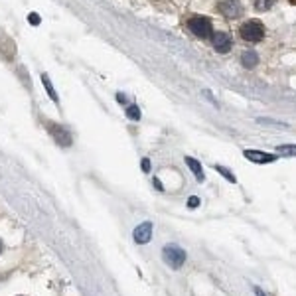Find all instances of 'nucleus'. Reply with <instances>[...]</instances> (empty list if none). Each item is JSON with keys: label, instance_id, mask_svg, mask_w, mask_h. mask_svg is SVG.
Wrapping results in <instances>:
<instances>
[{"label": "nucleus", "instance_id": "nucleus-7", "mask_svg": "<svg viewBox=\"0 0 296 296\" xmlns=\"http://www.w3.org/2000/svg\"><path fill=\"white\" fill-rule=\"evenodd\" d=\"M243 156L247 160L255 162V164H270L277 160V156L270 154V152H261V150H245Z\"/></svg>", "mask_w": 296, "mask_h": 296}, {"label": "nucleus", "instance_id": "nucleus-16", "mask_svg": "<svg viewBox=\"0 0 296 296\" xmlns=\"http://www.w3.org/2000/svg\"><path fill=\"white\" fill-rule=\"evenodd\" d=\"M28 22H30V24H34V26H38V24H40V16L36 12H32L30 16H28Z\"/></svg>", "mask_w": 296, "mask_h": 296}, {"label": "nucleus", "instance_id": "nucleus-14", "mask_svg": "<svg viewBox=\"0 0 296 296\" xmlns=\"http://www.w3.org/2000/svg\"><path fill=\"white\" fill-rule=\"evenodd\" d=\"M215 170H218L219 174H221V176H223L225 180L229 182V184H235V182H237V178L233 176V174L229 172V170H227V168H223V166H219V164H215Z\"/></svg>", "mask_w": 296, "mask_h": 296}, {"label": "nucleus", "instance_id": "nucleus-4", "mask_svg": "<svg viewBox=\"0 0 296 296\" xmlns=\"http://www.w3.org/2000/svg\"><path fill=\"white\" fill-rule=\"evenodd\" d=\"M218 10L229 20H235V18L243 16V6H241L239 0H223V2L218 4Z\"/></svg>", "mask_w": 296, "mask_h": 296}, {"label": "nucleus", "instance_id": "nucleus-3", "mask_svg": "<svg viewBox=\"0 0 296 296\" xmlns=\"http://www.w3.org/2000/svg\"><path fill=\"white\" fill-rule=\"evenodd\" d=\"M162 259H164V263L170 269H180L182 265L186 263V251L182 247H178V245L170 243L162 249Z\"/></svg>", "mask_w": 296, "mask_h": 296}, {"label": "nucleus", "instance_id": "nucleus-19", "mask_svg": "<svg viewBox=\"0 0 296 296\" xmlns=\"http://www.w3.org/2000/svg\"><path fill=\"white\" fill-rule=\"evenodd\" d=\"M253 292H255L257 296H267L265 292H263V290H261V288H259V286H253Z\"/></svg>", "mask_w": 296, "mask_h": 296}, {"label": "nucleus", "instance_id": "nucleus-20", "mask_svg": "<svg viewBox=\"0 0 296 296\" xmlns=\"http://www.w3.org/2000/svg\"><path fill=\"white\" fill-rule=\"evenodd\" d=\"M116 101H119V103H125V93H116Z\"/></svg>", "mask_w": 296, "mask_h": 296}, {"label": "nucleus", "instance_id": "nucleus-10", "mask_svg": "<svg viewBox=\"0 0 296 296\" xmlns=\"http://www.w3.org/2000/svg\"><path fill=\"white\" fill-rule=\"evenodd\" d=\"M241 64H243V67H247V69H253V67L259 64V55L253 52V50L243 52V55H241Z\"/></svg>", "mask_w": 296, "mask_h": 296}, {"label": "nucleus", "instance_id": "nucleus-11", "mask_svg": "<svg viewBox=\"0 0 296 296\" xmlns=\"http://www.w3.org/2000/svg\"><path fill=\"white\" fill-rule=\"evenodd\" d=\"M42 83H44V87H46V91H48V95H50V99H52V101H55V103H57V93H55V89H53L52 79L48 77V73H44V75H42Z\"/></svg>", "mask_w": 296, "mask_h": 296}, {"label": "nucleus", "instance_id": "nucleus-21", "mask_svg": "<svg viewBox=\"0 0 296 296\" xmlns=\"http://www.w3.org/2000/svg\"><path fill=\"white\" fill-rule=\"evenodd\" d=\"M154 186L158 188V190H160V192H164V188H162V184H160V180H158V178H154Z\"/></svg>", "mask_w": 296, "mask_h": 296}, {"label": "nucleus", "instance_id": "nucleus-2", "mask_svg": "<svg viewBox=\"0 0 296 296\" xmlns=\"http://www.w3.org/2000/svg\"><path fill=\"white\" fill-rule=\"evenodd\" d=\"M239 36L245 42H249V44H257V42L265 38V26L261 22H257V20H249V22H245L243 26L239 28Z\"/></svg>", "mask_w": 296, "mask_h": 296}, {"label": "nucleus", "instance_id": "nucleus-15", "mask_svg": "<svg viewBox=\"0 0 296 296\" xmlns=\"http://www.w3.org/2000/svg\"><path fill=\"white\" fill-rule=\"evenodd\" d=\"M253 4H255V8H257V10L265 12V10H269L270 6L274 4V0H253Z\"/></svg>", "mask_w": 296, "mask_h": 296}, {"label": "nucleus", "instance_id": "nucleus-8", "mask_svg": "<svg viewBox=\"0 0 296 296\" xmlns=\"http://www.w3.org/2000/svg\"><path fill=\"white\" fill-rule=\"evenodd\" d=\"M134 241L139 245H144L148 243L150 239H152V223L150 221H144V223H141L136 229H134Z\"/></svg>", "mask_w": 296, "mask_h": 296}, {"label": "nucleus", "instance_id": "nucleus-22", "mask_svg": "<svg viewBox=\"0 0 296 296\" xmlns=\"http://www.w3.org/2000/svg\"><path fill=\"white\" fill-rule=\"evenodd\" d=\"M292 4H296V0H292Z\"/></svg>", "mask_w": 296, "mask_h": 296}, {"label": "nucleus", "instance_id": "nucleus-17", "mask_svg": "<svg viewBox=\"0 0 296 296\" xmlns=\"http://www.w3.org/2000/svg\"><path fill=\"white\" fill-rule=\"evenodd\" d=\"M141 166H142V170H144V172H150V160H148V158H142Z\"/></svg>", "mask_w": 296, "mask_h": 296}, {"label": "nucleus", "instance_id": "nucleus-6", "mask_svg": "<svg viewBox=\"0 0 296 296\" xmlns=\"http://www.w3.org/2000/svg\"><path fill=\"white\" fill-rule=\"evenodd\" d=\"M46 129L50 130V134L55 139V142H57L60 146H71V134H69V130L64 129L62 125H55V123H46Z\"/></svg>", "mask_w": 296, "mask_h": 296}, {"label": "nucleus", "instance_id": "nucleus-18", "mask_svg": "<svg viewBox=\"0 0 296 296\" xmlns=\"http://www.w3.org/2000/svg\"><path fill=\"white\" fill-rule=\"evenodd\" d=\"M188 206H190V207H198V206H200V198H195V195H193V198H190V200H188Z\"/></svg>", "mask_w": 296, "mask_h": 296}, {"label": "nucleus", "instance_id": "nucleus-9", "mask_svg": "<svg viewBox=\"0 0 296 296\" xmlns=\"http://www.w3.org/2000/svg\"><path fill=\"white\" fill-rule=\"evenodd\" d=\"M186 164H188V168H190L193 174H195V180L204 182V170H202V164H200L195 158L188 156V158H186Z\"/></svg>", "mask_w": 296, "mask_h": 296}, {"label": "nucleus", "instance_id": "nucleus-12", "mask_svg": "<svg viewBox=\"0 0 296 296\" xmlns=\"http://www.w3.org/2000/svg\"><path fill=\"white\" fill-rule=\"evenodd\" d=\"M277 152L283 156H296V146L294 144H283V146H277Z\"/></svg>", "mask_w": 296, "mask_h": 296}, {"label": "nucleus", "instance_id": "nucleus-5", "mask_svg": "<svg viewBox=\"0 0 296 296\" xmlns=\"http://www.w3.org/2000/svg\"><path fill=\"white\" fill-rule=\"evenodd\" d=\"M211 46L218 53H227L231 50L233 40L229 36V32H213L211 34Z\"/></svg>", "mask_w": 296, "mask_h": 296}, {"label": "nucleus", "instance_id": "nucleus-13", "mask_svg": "<svg viewBox=\"0 0 296 296\" xmlns=\"http://www.w3.org/2000/svg\"><path fill=\"white\" fill-rule=\"evenodd\" d=\"M125 115L129 116L130 121H139V119H141V109H139L136 105H130V107H127Z\"/></svg>", "mask_w": 296, "mask_h": 296}, {"label": "nucleus", "instance_id": "nucleus-23", "mask_svg": "<svg viewBox=\"0 0 296 296\" xmlns=\"http://www.w3.org/2000/svg\"><path fill=\"white\" fill-rule=\"evenodd\" d=\"M0 249H2V247H0Z\"/></svg>", "mask_w": 296, "mask_h": 296}, {"label": "nucleus", "instance_id": "nucleus-1", "mask_svg": "<svg viewBox=\"0 0 296 296\" xmlns=\"http://www.w3.org/2000/svg\"><path fill=\"white\" fill-rule=\"evenodd\" d=\"M188 28H190V32H192L195 38H211V34H213V28H211V20L206 18V16H192L190 20H188Z\"/></svg>", "mask_w": 296, "mask_h": 296}]
</instances>
